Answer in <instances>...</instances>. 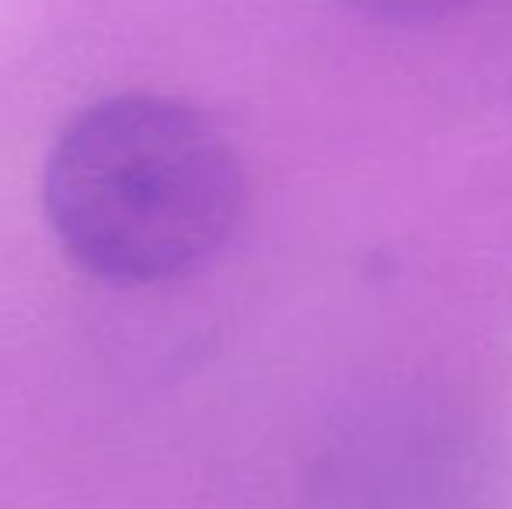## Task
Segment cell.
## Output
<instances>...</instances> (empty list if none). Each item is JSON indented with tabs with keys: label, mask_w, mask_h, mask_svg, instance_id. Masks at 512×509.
<instances>
[{
	"label": "cell",
	"mask_w": 512,
	"mask_h": 509,
	"mask_svg": "<svg viewBox=\"0 0 512 509\" xmlns=\"http://www.w3.org/2000/svg\"><path fill=\"white\" fill-rule=\"evenodd\" d=\"M42 203L84 272L168 283L227 245L244 210V168L199 109L136 91L88 105L60 129Z\"/></svg>",
	"instance_id": "6da1fadb"
},
{
	"label": "cell",
	"mask_w": 512,
	"mask_h": 509,
	"mask_svg": "<svg viewBox=\"0 0 512 509\" xmlns=\"http://www.w3.org/2000/svg\"><path fill=\"white\" fill-rule=\"evenodd\" d=\"M356 14L380 25H401V28H418V25H436L453 14H460L474 0H345Z\"/></svg>",
	"instance_id": "7a4b0ae2"
}]
</instances>
